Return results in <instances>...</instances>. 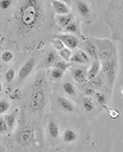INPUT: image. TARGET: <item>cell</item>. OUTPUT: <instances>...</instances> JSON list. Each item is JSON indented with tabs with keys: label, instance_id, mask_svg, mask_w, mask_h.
I'll list each match as a JSON object with an SVG mask.
<instances>
[{
	"label": "cell",
	"instance_id": "cell-1",
	"mask_svg": "<svg viewBox=\"0 0 123 152\" xmlns=\"http://www.w3.org/2000/svg\"><path fill=\"white\" fill-rule=\"evenodd\" d=\"M10 10L2 20V37L24 53L43 48L61 31L51 1L23 0L13 2Z\"/></svg>",
	"mask_w": 123,
	"mask_h": 152
},
{
	"label": "cell",
	"instance_id": "cell-20",
	"mask_svg": "<svg viewBox=\"0 0 123 152\" xmlns=\"http://www.w3.org/2000/svg\"><path fill=\"white\" fill-rule=\"evenodd\" d=\"M75 14L74 13H69V14H64V15H56L55 14V23L59 26L60 30L66 28L74 19H75Z\"/></svg>",
	"mask_w": 123,
	"mask_h": 152
},
{
	"label": "cell",
	"instance_id": "cell-31",
	"mask_svg": "<svg viewBox=\"0 0 123 152\" xmlns=\"http://www.w3.org/2000/svg\"><path fill=\"white\" fill-rule=\"evenodd\" d=\"M14 77H16V70L13 68H10L6 72H5V81L7 83H11L14 81Z\"/></svg>",
	"mask_w": 123,
	"mask_h": 152
},
{
	"label": "cell",
	"instance_id": "cell-33",
	"mask_svg": "<svg viewBox=\"0 0 123 152\" xmlns=\"http://www.w3.org/2000/svg\"><path fill=\"white\" fill-rule=\"evenodd\" d=\"M82 94H84V96L93 97V96H94V94H96V90H94L92 87H90V86L86 83V84H84V88H82Z\"/></svg>",
	"mask_w": 123,
	"mask_h": 152
},
{
	"label": "cell",
	"instance_id": "cell-11",
	"mask_svg": "<svg viewBox=\"0 0 123 152\" xmlns=\"http://www.w3.org/2000/svg\"><path fill=\"white\" fill-rule=\"evenodd\" d=\"M87 65H76L73 64L70 66V74L73 80L79 84H86L87 83V72H88Z\"/></svg>",
	"mask_w": 123,
	"mask_h": 152
},
{
	"label": "cell",
	"instance_id": "cell-6",
	"mask_svg": "<svg viewBox=\"0 0 123 152\" xmlns=\"http://www.w3.org/2000/svg\"><path fill=\"white\" fill-rule=\"evenodd\" d=\"M73 8L75 10L80 21L85 24H91L93 23L96 18V8L94 4L91 1H74L73 2Z\"/></svg>",
	"mask_w": 123,
	"mask_h": 152
},
{
	"label": "cell",
	"instance_id": "cell-12",
	"mask_svg": "<svg viewBox=\"0 0 123 152\" xmlns=\"http://www.w3.org/2000/svg\"><path fill=\"white\" fill-rule=\"evenodd\" d=\"M55 38L60 39L64 44V46L67 49H70V50L78 49L79 46H81V43H82V39L78 38L76 36H73V34H69V33H64V32L57 33L55 36Z\"/></svg>",
	"mask_w": 123,
	"mask_h": 152
},
{
	"label": "cell",
	"instance_id": "cell-17",
	"mask_svg": "<svg viewBox=\"0 0 123 152\" xmlns=\"http://www.w3.org/2000/svg\"><path fill=\"white\" fill-rule=\"evenodd\" d=\"M60 59V56H59V52L54 49L49 50L44 58H43V62L41 63V66L39 68H43V69H47V68H50V66H54V64L56 63V61Z\"/></svg>",
	"mask_w": 123,
	"mask_h": 152
},
{
	"label": "cell",
	"instance_id": "cell-29",
	"mask_svg": "<svg viewBox=\"0 0 123 152\" xmlns=\"http://www.w3.org/2000/svg\"><path fill=\"white\" fill-rule=\"evenodd\" d=\"M0 133H1L2 137L6 135V134H10V132H8V126H7V122H6L4 115H1V118H0Z\"/></svg>",
	"mask_w": 123,
	"mask_h": 152
},
{
	"label": "cell",
	"instance_id": "cell-25",
	"mask_svg": "<svg viewBox=\"0 0 123 152\" xmlns=\"http://www.w3.org/2000/svg\"><path fill=\"white\" fill-rule=\"evenodd\" d=\"M62 90H63V93H64L67 96H69L72 100H76V99H78V90H76V87H75L73 83H70V82H64V83L62 84Z\"/></svg>",
	"mask_w": 123,
	"mask_h": 152
},
{
	"label": "cell",
	"instance_id": "cell-4",
	"mask_svg": "<svg viewBox=\"0 0 123 152\" xmlns=\"http://www.w3.org/2000/svg\"><path fill=\"white\" fill-rule=\"evenodd\" d=\"M104 18L112 31V39L123 44V1H110Z\"/></svg>",
	"mask_w": 123,
	"mask_h": 152
},
{
	"label": "cell",
	"instance_id": "cell-22",
	"mask_svg": "<svg viewBox=\"0 0 123 152\" xmlns=\"http://www.w3.org/2000/svg\"><path fill=\"white\" fill-rule=\"evenodd\" d=\"M102 71V62L99 59L92 61L90 68H88V72H87V82L93 80L94 77H97Z\"/></svg>",
	"mask_w": 123,
	"mask_h": 152
},
{
	"label": "cell",
	"instance_id": "cell-2",
	"mask_svg": "<svg viewBox=\"0 0 123 152\" xmlns=\"http://www.w3.org/2000/svg\"><path fill=\"white\" fill-rule=\"evenodd\" d=\"M30 114L23 109L19 118L14 135L10 139L11 152H42L43 151V135L42 131L32 120Z\"/></svg>",
	"mask_w": 123,
	"mask_h": 152
},
{
	"label": "cell",
	"instance_id": "cell-38",
	"mask_svg": "<svg viewBox=\"0 0 123 152\" xmlns=\"http://www.w3.org/2000/svg\"><path fill=\"white\" fill-rule=\"evenodd\" d=\"M121 94H122V96H123V87H122V89H121Z\"/></svg>",
	"mask_w": 123,
	"mask_h": 152
},
{
	"label": "cell",
	"instance_id": "cell-7",
	"mask_svg": "<svg viewBox=\"0 0 123 152\" xmlns=\"http://www.w3.org/2000/svg\"><path fill=\"white\" fill-rule=\"evenodd\" d=\"M117 71H118V55L109 61L102 62V72L106 78V82H107V86H109L111 93H112V89H113V86L116 82Z\"/></svg>",
	"mask_w": 123,
	"mask_h": 152
},
{
	"label": "cell",
	"instance_id": "cell-34",
	"mask_svg": "<svg viewBox=\"0 0 123 152\" xmlns=\"http://www.w3.org/2000/svg\"><path fill=\"white\" fill-rule=\"evenodd\" d=\"M8 108H10V103H8V101L6 100V99H1L0 100V114L1 115H4L7 110H8Z\"/></svg>",
	"mask_w": 123,
	"mask_h": 152
},
{
	"label": "cell",
	"instance_id": "cell-5",
	"mask_svg": "<svg viewBox=\"0 0 123 152\" xmlns=\"http://www.w3.org/2000/svg\"><path fill=\"white\" fill-rule=\"evenodd\" d=\"M93 39H94V43L97 45L98 58L100 62L109 61V59H111L118 55L116 44L111 39H106V38H93Z\"/></svg>",
	"mask_w": 123,
	"mask_h": 152
},
{
	"label": "cell",
	"instance_id": "cell-18",
	"mask_svg": "<svg viewBox=\"0 0 123 152\" xmlns=\"http://www.w3.org/2000/svg\"><path fill=\"white\" fill-rule=\"evenodd\" d=\"M51 6L54 10V13L56 15H64V14H69L70 12V6L64 2V1H59V0H54L51 1Z\"/></svg>",
	"mask_w": 123,
	"mask_h": 152
},
{
	"label": "cell",
	"instance_id": "cell-32",
	"mask_svg": "<svg viewBox=\"0 0 123 152\" xmlns=\"http://www.w3.org/2000/svg\"><path fill=\"white\" fill-rule=\"evenodd\" d=\"M51 45H53V48H54V50H56L57 52H60L61 50H63L66 46H64V44L60 40V39H57V38H54L53 40H51Z\"/></svg>",
	"mask_w": 123,
	"mask_h": 152
},
{
	"label": "cell",
	"instance_id": "cell-30",
	"mask_svg": "<svg viewBox=\"0 0 123 152\" xmlns=\"http://www.w3.org/2000/svg\"><path fill=\"white\" fill-rule=\"evenodd\" d=\"M13 58H14V55H13V52H12L11 50H5V51H2V53H1V61H2L4 63L11 62Z\"/></svg>",
	"mask_w": 123,
	"mask_h": 152
},
{
	"label": "cell",
	"instance_id": "cell-14",
	"mask_svg": "<svg viewBox=\"0 0 123 152\" xmlns=\"http://www.w3.org/2000/svg\"><path fill=\"white\" fill-rule=\"evenodd\" d=\"M81 49L90 56V58L92 61H96V59H99L98 58V50H97V45L94 43V39L92 37H87V38H84L82 39V43H81Z\"/></svg>",
	"mask_w": 123,
	"mask_h": 152
},
{
	"label": "cell",
	"instance_id": "cell-9",
	"mask_svg": "<svg viewBox=\"0 0 123 152\" xmlns=\"http://www.w3.org/2000/svg\"><path fill=\"white\" fill-rule=\"evenodd\" d=\"M36 62L37 58L36 57H30L20 68L18 71V76H17V83L20 84L21 82H24L33 71V69L36 68Z\"/></svg>",
	"mask_w": 123,
	"mask_h": 152
},
{
	"label": "cell",
	"instance_id": "cell-15",
	"mask_svg": "<svg viewBox=\"0 0 123 152\" xmlns=\"http://www.w3.org/2000/svg\"><path fill=\"white\" fill-rule=\"evenodd\" d=\"M69 63H73V64H76V65H87L88 66V65H91L92 59L90 58V56L82 49H79L73 53Z\"/></svg>",
	"mask_w": 123,
	"mask_h": 152
},
{
	"label": "cell",
	"instance_id": "cell-21",
	"mask_svg": "<svg viewBox=\"0 0 123 152\" xmlns=\"http://www.w3.org/2000/svg\"><path fill=\"white\" fill-rule=\"evenodd\" d=\"M78 139H79V134L73 127H67L62 132V141L64 144H73Z\"/></svg>",
	"mask_w": 123,
	"mask_h": 152
},
{
	"label": "cell",
	"instance_id": "cell-8",
	"mask_svg": "<svg viewBox=\"0 0 123 152\" xmlns=\"http://www.w3.org/2000/svg\"><path fill=\"white\" fill-rule=\"evenodd\" d=\"M53 110L60 112V113H74L76 107L75 103L67 97H63L61 95H54L51 100Z\"/></svg>",
	"mask_w": 123,
	"mask_h": 152
},
{
	"label": "cell",
	"instance_id": "cell-35",
	"mask_svg": "<svg viewBox=\"0 0 123 152\" xmlns=\"http://www.w3.org/2000/svg\"><path fill=\"white\" fill-rule=\"evenodd\" d=\"M13 6V1L11 0H1L0 1V8L1 11H8Z\"/></svg>",
	"mask_w": 123,
	"mask_h": 152
},
{
	"label": "cell",
	"instance_id": "cell-26",
	"mask_svg": "<svg viewBox=\"0 0 123 152\" xmlns=\"http://www.w3.org/2000/svg\"><path fill=\"white\" fill-rule=\"evenodd\" d=\"M63 75H64V71H62L57 68H51L49 70V77L53 81H61L63 78Z\"/></svg>",
	"mask_w": 123,
	"mask_h": 152
},
{
	"label": "cell",
	"instance_id": "cell-3",
	"mask_svg": "<svg viewBox=\"0 0 123 152\" xmlns=\"http://www.w3.org/2000/svg\"><path fill=\"white\" fill-rule=\"evenodd\" d=\"M47 87V76L41 70L38 74H36L31 83V91L27 101V110L30 114H39L43 112L48 100Z\"/></svg>",
	"mask_w": 123,
	"mask_h": 152
},
{
	"label": "cell",
	"instance_id": "cell-27",
	"mask_svg": "<svg viewBox=\"0 0 123 152\" xmlns=\"http://www.w3.org/2000/svg\"><path fill=\"white\" fill-rule=\"evenodd\" d=\"M72 66V64L69 63V62H67V61H63V59H59V61H56V63L54 64V66L53 68H57V69H60V70H62V71H66L67 69H69Z\"/></svg>",
	"mask_w": 123,
	"mask_h": 152
},
{
	"label": "cell",
	"instance_id": "cell-16",
	"mask_svg": "<svg viewBox=\"0 0 123 152\" xmlns=\"http://www.w3.org/2000/svg\"><path fill=\"white\" fill-rule=\"evenodd\" d=\"M45 129H47V134L49 137L50 140H57L60 138V128L57 122L54 120V118L49 116L47 122H45Z\"/></svg>",
	"mask_w": 123,
	"mask_h": 152
},
{
	"label": "cell",
	"instance_id": "cell-24",
	"mask_svg": "<svg viewBox=\"0 0 123 152\" xmlns=\"http://www.w3.org/2000/svg\"><path fill=\"white\" fill-rule=\"evenodd\" d=\"M17 118H18V109H14L12 112H10L8 114L5 115V120L7 122V126H8V132L10 134H12L13 129L16 128V124H17Z\"/></svg>",
	"mask_w": 123,
	"mask_h": 152
},
{
	"label": "cell",
	"instance_id": "cell-19",
	"mask_svg": "<svg viewBox=\"0 0 123 152\" xmlns=\"http://www.w3.org/2000/svg\"><path fill=\"white\" fill-rule=\"evenodd\" d=\"M64 33H69V34H73V36H76L78 38L80 39H84L85 37H82L81 34V31H80V19L79 18H75L66 28L62 30Z\"/></svg>",
	"mask_w": 123,
	"mask_h": 152
},
{
	"label": "cell",
	"instance_id": "cell-10",
	"mask_svg": "<svg viewBox=\"0 0 123 152\" xmlns=\"http://www.w3.org/2000/svg\"><path fill=\"white\" fill-rule=\"evenodd\" d=\"M80 106L82 108V110L85 112V114L87 115H92V116H96L100 110L102 108L97 104V102L94 101L93 97H88V96H81L80 100Z\"/></svg>",
	"mask_w": 123,
	"mask_h": 152
},
{
	"label": "cell",
	"instance_id": "cell-28",
	"mask_svg": "<svg viewBox=\"0 0 123 152\" xmlns=\"http://www.w3.org/2000/svg\"><path fill=\"white\" fill-rule=\"evenodd\" d=\"M59 56H60V58H61V59L69 62V61H70V58H72V56H73V53H72V50H70V49L64 48L63 50H61V51L59 52Z\"/></svg>",
	"mask_w": 123,
	"mask_h": 152
},
{
	"label": "cell",
	"instance_id": "cell-37",
	"mask_svg": "<svg viewBox=\"0 0 123 152\" xmlns=\"http://www.w3.org/2000/svg\"><path fill=\"white\" fill-rule=\"evenodd\" d=\"M55 152H70L69 150H63V148H61V150H57V151H55Z\"/></svg>",
	"mask_w": 123,
	"mask_h": 152
},
{
	"label": "cell",
	"instance_id": "cell-36",
	"mask_svg": "<svg viewBox=\"0 0 123 152\" xmlns=\"http://www.w3.org/2000/svg\"><path fill=\"white\" fill-rule=\"evenodd\" d=\"M107 114H109V116L112 118V119H117V118L119 116V112H118L117 109H115V108H109Z\"/></svg>",
	"mask_w": 123,
	"mask_h": 152
},
{
	"label": "cell",
	"instance_id": "cell-23",
	"mask_svg": "<svg viewBox=\"0 0 123 152\" xmlns=\"http://www.w3.org/2000/svg\"><path fill=\"white\" fill-rule=\"evenodd\" d=\"M109 97H110V96H109L107 94L103 93V91H96V94H94V96H93V99H94V101L97 102V104H98L102 109H105L106 112L109 110V106H107Z\"/></svg>",
	"mask_w": 123,
	"mask_h": 152
},
{
	"label": "cell",
	"instance_id": "cell-13",
	"mask_svg": "<svg viewBox=\"0 0 123 152\" xmlns=\"http://www.w3.org/2000/svg\"><path fill=\"white\" fill-rule=\"evenodd\" d=\"M87 84L90 87H92L96 91H103V93L106 91L109 95H111V90H110V88L107 86V82H106V78H105V76L103 75L102 71H100V74L97 77H94L93 80L88 81Z\"/></svg>",
	"mask_w": 123,
	"mask_h": 152
}]
</instances>
